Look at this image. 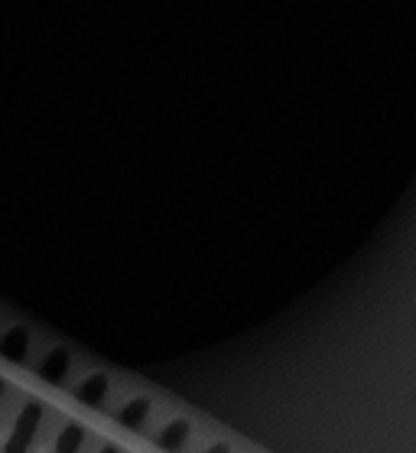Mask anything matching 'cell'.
<instances>
[{"mask_svg":"<svg viewBox=\"0 0 416 453\" xmlns=\"http://www.w3.org/2000/svg\"><path fill=\"white\" fill-rule=\"evenodd\" d=\"M189 434H193V424L185 418H173V421H166L160 431L153 434V443L166 453H179L189 443Z\"/></svg>","mask_w":416,"mask_h":453,"instance_id":"cell-3","label":"cell"},{"mask_svg":"<svg viewBox=\"0 0 416 453\" xmlns=\"http://www.w3.org/2000/svg\"><path fill=\"white\" fill-rule=\"evenodd\" d=\"M4 392H7V385H4V379H0V398H4Z\"/></svg>","mask_w":416,"mask_h":453,"instance_id":"cell-10","label":"cell"},{"mask_svg":"<svg viewBox=\"0 0 416 453\" xmlns=\"http://www.w3.org/2000/svg\"><path fill=\"white\" fill-rule=\"evenodd\" d=\"M202 453H231V443H224V441H215V443H208Z\"/></svg>","mask_w":416,"mask_h":453,"instance_id":"cell-8","label":"cell"},{"mask_svg":"<svg viewBox=\"0 0 416 453\" xmlns=\"http://www.w3.org/2000/svg\"><path fill=\"white\" fill-rule=\"evenodd\" d=\"M85 447V427L79 421H69L56 437V453H81Z\"/></svg>","mask_w":416,"mask_h":453,"instance_id":"cell-7","label":"cell"},{"mask_svg":"<svg viewBox=\"0 0 416 453\" xmlns=\"http://www.w3.org/2000/svg\"><path fill=\"white\" fill-rule=\"evenodd\" d=\"M36 372H40L42 381H49V385H62L65 375L72 372V352L65 349V346H52V349L40 359Z\"/></svg>","mask_w":416,"mask_h":453,"instance_id":"cell-2","label":"cell"},{"mask_svg":"<svg viewBox=\"0 0 416 453\" xmlns=\"http://www.w3.org/2000/svg\"><path fill=\"white\" fill-rule=\"evenodd\" d=\"M117 424L121 427H127V431H137V427H143V421L150 418V398L147 395H133V398H127V402L117 408Z\"/></svg>","mask_w":416,"mask_h":453,"instance_id":"cell-6","label":"cell"},{"mask_svg":"<svg viewBox=\"0 0 416 453\" xmlns=\"http://www.w3.org/2000/svg\"><path fill=\"white\" fill-rule=\"evenodd\" d=\"M26 352H30V330L26 326H7V330L0 333V356L7 362H26Z\"/></svg>","mask_w":416,"mask_h":453,"instance_id":"cell-4","label":"cell"},{"mask_svg":"<svg viewBox=\"0 0 416 453\" xmlns=\"http://www.w3.org/2000/svg\"><path fill=\"white\" fill-rule=\"evenodd\" d=\"M98 453H121V447H117V443L108 441V443H102V450H98Z\"/></svg>","mask_w":416,"mask_h":453,"instance_id":"cell-9","label":"cell"},{"mask_svg":"<svg viewBox=\"0 0 416 453\" xmlns=\"http://www.w3.org/2000/svg\"><path fill=\"white\" fill-rule=\"evenodd\" d=\"M42 418H46V408H42L36 398H30V402L20 408L11 434H7V441H4V453H30L36 437H40Z\"/></svg>","mask_w":416,"mask_h":453,"instance_id":"cell-1","label":"cell"},{"mask_svg":"<svg viewBox=\"0 0 416 453\" xmlns=\"http://www.w3.org/2000/svg\"><path fill=\"white\" fill-rule=\"evenodd\" d=\"M108 388H111V381L104 372H92V375H85V379L75 385V398L81 404H88V408H102L104 398H108Z\"/></svg>","mask_w":416,"mask_h":453,"instance_id":"cell-5","label":"cell"}]
</instances>
